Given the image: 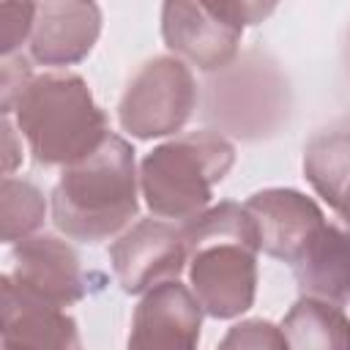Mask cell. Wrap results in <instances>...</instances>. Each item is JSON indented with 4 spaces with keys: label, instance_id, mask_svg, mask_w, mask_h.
Masks as SVG:
<instances>
[{
    "label": "cell",
    "instance_id": "1",
    "mask_svg": "<svg viewBox=\"0 0 350 350\" xmlns=\"http://www.w3.org/2000/svg\"><path fill=\"white\" fill-rule=\"evenodd\" d=\"M189 249V287L208 317L232 320L257 295L260 235L252 213L224 200L180 224Z\"/></svg>",
    "mask_w": 350,
    "mask_h": 350
},
{
    "label": "cell",
    "instance_id": "2",
    "mask_svg": "<svg viewBox=\"0 0 350 350\" xmlns=\"http://www.w3.org/2000/svg\"><path fill=\"white\" fill-rule=\"evenodd\" d=\"M139 211V172L131 142L109 131L85 159L63 167L52 189L55 227L79 243L118 238Z\"/></svg>",
    "mask_w": 350,
    "mask_h": 350
},
{
    "label": "cell",
    "instance_id": "3",
    "mask_svg": "<svg viewBox=\"0 0 350 350\" xmlns=\"http://www.w3.org/2000/svg\"><path fill=\"white\" fill-rule=\"evenodd\" d=\"M14 120L41 167H68L90 156L109 134L107 112L88 82L71 71H46L30 79L14 104Z\"/></svg>",
    "mask_w": 350,
    "mask_h": 350
},
{
    "label": "cell",
    "instance_id": "4",
    "mask_svg": "<svg viewBox=\"0 0 350 350\" xmlns=\"http://www.w3.org/2000/svg\"><path fill=\"white\" fill-rule=\"evenodd\" d=\"M235 164V148L216 131H189L156 145L139 161V191L159 219L189 221Z\"/></svg>",
    "mask_w": 350,
    "mask_h": 350
},
{
    "label": "cell",
    "instance_id": "5",
    "mask_svg": "<svg viewBox=\"0 0 350 350\" xmlns=\"http://www.w3.org/2000/svg\"><path fill=\"white\" fill-rule=\"evenodd\" d=\"M197 104V82L191 66L175 55L150 57L126 85L118 120L137 139H159L178 134Z\"/></svg>",
    "mask_w": 350,
    "mask_h": 350
},
{
    "label": "cell",
    "instance_id": "6",
    "mask_svg": "<svg viewBox=\"0 0 350 350\" xmlns=\"http://www.w3.org/2000/svg\"><path fill=\"white\" fill-rule=\"evenodd\" d=\"M109 260L123 293L142 295L159 282L178 279L189 262V249L183 230L156 216L123 230L109 246Z\"/></svg>",
    "mask_w": 350,
    "mask_h": 350
},
{
    "label": "cell",
    "instance_id": "7",
    "mask_svg": "<svg viewBox=\"0 0 350 350\" xmlns=\"http://www.w3.org/2000/svg\"><path fill=\"white\" fill-rule=\"evenodd\" d=\"M161 38L164 46L186 66L211 74L235 60L243 27L224 22L205 0H164Z\"/></svg>",
    "mask_w": 350,
    "mask_h": 350
},
{
    "label": "cell",
    "instance_id": "8",
    "mask_svg": "<svg viewBox=\"0 0 350 350\" xmlns=\"http://www.w3.org/2000/svg\"><path fill=\"white\" fill-rule=\"evenodd\" d=\"M11 279L27 293L55 304L74 306L88 295V273L71 243L55 235H30L11 249Z\"/></svg>",
    "mask_w": 350,
    "mask_h": 350
},
{
    "label": "cell",
    "instance_id": "9",
    "mask_svg": "<svg viewBox=\"0 0 350 350\" xmlns=\"http://www.w3.org/2000/svg\"><path fill=\"white\" fill-rule=\"evenodd\" d=\"M101 36L96 0H36V22L27 57L38 66H74L90 55Z\"/></svg>",
    "mask_w": 350,
    "mask_h": 350
},
{
    "label": "cell",
    "instance_id": "10",
    "mask_svg": "<svg viewBox=\"0 0 350 350\" xmlns=\"http://www.w3.org/2000/svg\"><path fill=\"white\" fill-rule=\"evenodd\" d=\"M202 304L194 290L178 279H167L142 293L131 314L129 347H183L200 342Z\"/></svg>",
    "mask_w": 350,
    "mask_h": 350
},
{
    "label": "cell",
    "instance_id": "11",
    "mask_svg": "<svg viewBox=\"0 0 350 350\" xmlns=\"http://www.w3.org/2000/svg\"><path fill=\"white\" fill-rule=\"evenodd\" d=\"M243 208L252 213L260 235V252L293 265L309 235L325 221L320 205L298 189H262L254 191Z\"/></svg>",
    "mask_w": 350,
    "mask_h": 350
},
{
    "label": "cell",
    "instance_id": "12",
    "mask_svg": "<svg viewBox=\"0 0 350 350\" xmlns=\"http://www.w3.org/2000/svg\"><path fill=\"white\" fill-rule=\"evenodd\" d=\"M0 312L3 328L0 339L8 350L22 347H79V328L63 306H55L25 287H19L11 273L0 276Z\"/></svg>",
    "mask_w": 350,
    "mask_h": 350
},
{
    "label": "cell",
    "instance_id": "13",
    "mask_svg": "<svg viewBox=\"0 0 350 350\" xmlns=\"http://www.w3.org/2000/svg\"><path fill=\"white\" fill-rule=\"evenodd\" d=\"M293 276L301 295L323 298L331 304H350V232L323 221L298 257L293 260Z\"/></svg>",
    "mask_w": 350,
    "mask_h": 350
},
{
    "label": "cell",
    "instance_id": "14",
    "mask_svg": "<svg viewBox=\"0 0 350 350\" xmlns=\"http://www.w3.org/2000/svg\"><path fill=\"white\" fill-rule=\"evenodd\" d=\"M304 178L350 230V134L312 137L304 148Z\"/></svg>",
    "mask_w": 350,
    "mask_h": 350
},
{
    "label": "cell",
    "instance_id": "15",
    "mask_svg": "<svg viewBox=\"0 0 350 350\" xmlns=\"http://www.w3.org/2000/svg\"><path fill=\"white\" fill-rule=\"evenodd\" d=\"M290 347H336L350 350V317L339 304L301 295L282 317Z\"/></svg>",
    "mask_w": 350,
    "mask_h": 350
},
{
    "label": "cell",
    "instance_id": "16",
    "mask_svg": "<svg viewBox=\"0 0 350 350\" xmlns=\"http://www.w3.org/2000/svg\"><path fill=\"white\" fill-rule=\"evenodd\" d=\"M46 219V197L44 191L25 180L5 175L0 183V235L5 243H19L41 230Z\"/></svg>",
    "mask_w": 350,
    "mask_h": 350
},
{
    "label": "cell",
    "instance_id": "17",
    "mask_svg": "<svg viewBox=\"0 0 350 350\" xmlns=\"http://www.w3.org/2000/svg\"><path fill=\"white\" fill-rule=\"evenodd\" d=\"M33 22H36V0H3V25H0L3 57L16 55L22 44L30 41Z\"/></svg>",
    "mask_w": 350,
    "mask_h": 350
},
{
    "label": "cell",
    "instance_id": "18",
    "mask_svg": "<svg viewBox=\"0 0 350 350\" xmlns=\"http://www.w3.org/2000/svg\"><path fill=\"white\" fill-rule=\"evenodd\" d=\"M219 347H238V350L241 347H273V350H284L290 345H287V336H284L282 325H273L271 320H262V317H252V320L235 323L224 334Z\"/></svg>",
    "mask_w": 350,
    "mask_h": 350
},
{
    "label": "cell",
    "instance_id": "19",
    "mask_svg": "<svg viewBox=\"0 0 350 350\" xmlns=\"http://www.w3.org/2000/svg\"><path fill=\"white\" fill-rule=\"evenodd\" d=\"M213 14H219L224 22L238 27H254L262 25L279 5V0H205Z\"/></svg>",
    "mask_w": 350,
    "mask_h": 350
},
{
    "label": "cell",
    "instance_id": "20",
    "mask_svg": "<svg viewBox=\"0 0 350 350\" xmlns=\"http://www.w3.org/2000/svg\"><path fill=\"white\" fill-rule=\"evenodd\" d=\"M33 79V68H30V57H25L22 52L3 57V68H0V112L11 115L16 98L22 96V90L30 85Z\"/></svg>",
    "mask_w": 350,
    "mask_h": 350
},
{
    "label": "cell",
    "instance_id": "21",
    "mask_svg": "<svg viewBox=\"0 0 350 350\" xmlns=\"http://www.w3.org/2000/svg\"><path fill=\"white\" fill-rule=\"evenodd\" d=\"M16 120H11V115H3V170L5 175H11L16 170V164L22 161V142L16 145V137H22V131H16Z\"/></svg>",
    "mask_w": 350,
    "mask_h": 350
}]
</instances>
